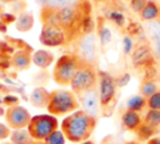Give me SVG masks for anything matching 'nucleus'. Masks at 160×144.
I'll use <instances>...</instances> for the list:
<instances>
[{
	"label": "nucleus",
	"instance_id": "1",
	"mask_svg": "<svg viewBox=\"0 0 160 144\" xmlns=\"http://www.w3.org/2000/svg\"><path fill=\"white\" fill-rule=\"evenodd\" d=\"M96 118L89 115L82 109H79L62 119L60 124V130L64 133L66 140L74 144H80L90 139L94 130L96 129Z\"/></svg>",
	"mask_w": 160,
	"mask_h": 144
},
{
	"label": "nucleus",
	"instance_id": "2",
	"mask_svg": "<svg viewBox=\"0 0 160 144\" xmlns=\"http://www.w3.org/2000/svg\"><path fill=\"white\" fill-rule=\"evenodd\" d=\"M80 103L78 95L71 89L59 88L50 91V100L48 104V113L54 116H66L79 110Z\"/></svg>",
	"mask_w": 160,
	"mask_h": 144
},
{
	"label": "nucleus",
	"instance_id": "3",
	"mask_svg": "<svg viewBox=\"0 0 160 144\" xmlns=\"http://www.w3.org/2000/svg\"><path fill=\"white\" fill-rule=\"evenodd\" d=\"M78 18H79L78 6H69V8H62V9L42 8L41 10L42 25H54L66 31L68 29L74 26Z\"/></svg>",
	"mask_w": 160,
	"mask_h": 144
},
{
	"label": "nucleus",
	"instance_id": "4",
	"mask_svg": "<svg viewBox=\"0 0 160 144\" xmlns=\"http://www.w3.org/2000/svg\"><path fill=\"white\" fill-rule=\"evenodd\" d=\"M80 63H81V60L79 59L78 55H74V54L61 55L55 61V66L51 73L52 80L62 88L70 86V83H71Z\"/></svg>",
	"mask_w": 160,
	"mask_h": 144
},
{
	"label": "nucleus",
	"instance_id": "5",
	"mask_svg": "<svg viewBox=\"0 0 160 144\" xmlns=\"http://www.w3.org/2000/svg\"><path fill=\"white\" fill-rule=\"evenodd\" d=\"M98 81H99V73L96 71L95 65L81 61L70 83V88L76 95H80L88 90L96 88Z\"/></svg>",
	"mask_w": 160,
	"mask_h": 144
},
{
	"label": "nucleus",
	"instance_id": "6",
	"mask_svg": "<svg viewBox=\"0 0 160 144\" xmlns=\"http://www.w3.org/2000/svg\"><path fill=\"white\" fill-rule=\"evenodd\" d=\"M59 121L56 116L51 114H39L34 115L28 125V130L30 131L34 140H45L51 133L58 130Z\"/></svg>",
	"mask_w": 160,
	"mask_h": 144
},
{
	"label": "nucleus",
	"instance_id": "7",
	"mask_svg": "<svg viewBox=\"0 0 160 144\" xmlns=\"http://www.w3.org/2000/svg\"><path fill=\"white\" fill-rule=\"evenodd\" d=\"M76 55L81 61L95 65L98 60V35L95 33H86L81 36Z\"/></svg>",
	"mask_w": 160,
	"mask_h": 144
},
{
	"label": "nucleus",
	"instance_id": "8",
	"mask_svg": "<svg viewBox=\"0 0 160 144\" xmlns=\"http://www.w3.org/2000/svg\"><path fill=\"white\" fill-rule=\"evenodd\" d=\"M5 124L11 129H24L28 128L30 120H31V114L29 110L21 105H11L5 110Z\"/></svg>",
	"mask_w": 160,
	"mask_h": 144
},
{
	"label": "nucleus",
	"instance_id": "9",
	"mask_svg": "<svg viewBox=\"0 0 160 144\" xmlns=\"http://www.w3.org/2000/svg\"><path fill=\"white\" fill-rule=\"evenodd\" d=\"M116 81L115 79L104 71L99 73V81H98V91L100 96L101 108H108L115 99L116 95Z\"/></svg>",
	"mask_w": 160,
	"mask_h": 144
},
{
	"label": "nucleus",
	"instance_id": "10",
	"mask_svg": "<svg viewBox=\"0 0 160 144\" xmlns=\"http://www.w3.org/2000/svg\"><path fill=\"white\" fill-rule=\"evenodd\" d=\"M66 39H68V31L54 25H42L39 36L40 43L48 48L61 46L66 43Z\"/></svg>",
	"mask_w": 160,
	"mask_h": 144
},
{
	"label": "nucleus",
	"instance_id": "11",
	"mask_svg": "<svg viewBox=\"0 0 160 144\" xmlns=\"http://www.w3.org/2000/svg\"><path fill=\"white\" fill-rule=\"evenodd\" d=\"M79 103L81 109L88 113L89 115L99 119L100 116V110H101V103H100V96H99V91H98V86L88 90L80 95H78Z\"/></svg>",
	"mask_w": 160,
	"mask_h": 144
},
{
	"label": "nucleus",
	"instance_id": "12",
	"mask_svg": "<svg viewBox=\"0 0 160 144\" xmlns=\"http://www.w3.org/2000/svg\"><path fill=\"white\" fill-rule=\"evenodd\" d=\"M152 49L151 45L145 43V41H140L138 43L132 51H131V63L134 66H148L149 64L152 63L154 55H152Z\"/></svg>",
	"mask_w": 160,
	"mask_h": 144
},
{
	"label": "nucleus",
	"instance_id": "13",
	"mask_svg": "<svg viewBox=\"0 0 160 144\" xmlns=\"http://www.w3.org/2000/svg\"><path fill=\"white\" fill-rule=\"evenodd\" d=\"M145 30L151 43L152 53L156 58L160 59V21L154 20L145 24Z\"/></svg>",
	"mask_w": 160,
	"mask_h": 144
},
{
	"label": "nucleus",
	"instance_id": "14",
	"mask_svg": "<svg viewBox=\"0 0 160 144\" xmlns=\"http://www.w3.org/2000/svg\"><path fill=\"white\" fill-rule=\"evenodd\" d=\"M32 64V53L29 50H16L11 56V66L16 71L29 70Z\"/></svg>",
	"mask_w": 160,
	"mask_h": 144
},
{
	"label": "nucleus",
	"instance_id": "15",
	"mask_svg": "<svg viewBox=\"0 0 160 144\" xmlns=\"http://www.w3.org/2000/svg\"><path fill=\"white\" fill-rule=\"evenodd\" d=\"M49 100H50V91L45 86H35L29 95L30 104L38 109H46Z\"/></svg>",
	"mask_w": 160,
	"mask_h": 144
},
{
	"label": "nucleus",
	"instance_id": "16",
	"mask_svg": "<svg viewBox=\"0 0 160 144\" xmlns=\"http://www.w3.org/2000/svg\"><path fill=\"white\" fill-rule=\"evenodd\" d=\"M121 123H122V126L126 130L136 133L139 130V128L141 126V124H142V118H141L140 113L131 111V110H125L121 115Z\"/></svg>",
	"mask_w": 160,
	"mask_h": 144
},
{
	"label": "nucleus",
	"instance_id": "17",
	"mask_svg": "<svg viewBox=\"0 0 160 144\" xmlns=\"http://www.w3.org/2000/svg\"><path fill=\"white\" fill-rule=\"evenodd\" d=\"M54 61H55V56L49 50L39 49L32 53V64L41 70H46Z\"/></svg>",
	"mask_w": 160,
	"mask_h": 144
},
{
	"label": "nucleus",
	"instance_id": "18",
	"mask_svg": "<svg viewBox=\"0 0 160 144\" xmlns=\"http://www.w3.org/2000/svg\"><path fill=\"white\" fill-rule=\"evenodd\" d=\"M139 16L142 21H146V23L158 20L160 18V4L158 1L149 0L148 4L145 5V8L139 14Z\"/></svg>",
	"mask_w": 160,
	"mask_h": 144
},
{
	"label": "nucleus",
	"instance_id": "19",
	"mask_svg": "<svg viewBox=\"0 0 160 144\" xmlns=\"http://www.w3.org/2000/svg\"><path fill=\"white\" fill-rule=\"evenodd\" d=\"M34 23H35L34 15L31 13L24 11L18 15V18L15 20V29L21 33H28L34 28Z\"/></svg>",
	"mask_w": 160,
	"mask_h": 144
},
{
	"label": "nucleus",
	"instance_id": "20",
	"mask_svg": "<svg viewBox=\"0 0 160 144\" xmlns=\"http://www.w3.org/2000/svg\"><path fill=\"white\" fill-rule=\"evenodd\" d=\"M10 141L12 144H32L34 138L31 136V134L28 130V128H24V129L11 130Z\"/></svg>",
	"mask_w": 160,
	"mask_h": 144
},
{
	"label": "nucleus",
	"instance_id": "21",
	"mask_svg": "<svg viewBox=\"0 0 160 144\" xmlns=\"http://www.w3.org/2000/svg\"><path fill=\"white\" fill-rule=\"evenodd\" d=\"M146 108V99L144 96L139 95H132L126 101V110H131V111H136L140 113L141 110H144Z\"/></svg>",
	"mask_w": 160,
	"mask_h": 144
},
{
	"label": "nucleus",
	"instance_id": "22",
	"mask_svg": "<svg viewBox=\"0 0 160 144\" xmlns=\"http://www.w3.org/2000/svg\"><path fill=\"white\" fill-rule=\"evenodd\" d=\"M40 4L42 5V8L62 9V8H69V6H78L79 0H41Z\"/></svg>",
	"mask_w": 160,
	"mask_h": 144
},
{
	"label": "nucleus",
	"instance_id": "23",
	"mask_svg": "<svg viewBox=\"0 0 160 144\" xmlns=\"http://www.w3.org/2000/svg\"><path fill=\"white\" fill-rule=\"evenodd\" d=\"M156 91H159V90H158V85H156L155 81H152V80H150V79H144V80L140 83V85H139V93H140V95L144 96L145 99L150 98V96H151L152 94H155Z\"/></svg>",
	"mask_w": 160,
	"mask_h": 144
},
{
	"label": "nucleus",
	"instance_id": "24",
	"mask_svg": "<svg viewBox=\"0 0 160 144\" xmlns=\"http://www.w3.org/2000/svg\"><path fill=\"white\" fill-rule=\"evenodd\" d=\"M142 121L145 124H148L151 128L159 129L160 128V110H152V109H148Z\"/></svg>",
	"mask_w": 160,
	"mask_h": 144
},
{
	"label": "nucleus",
	"instance_id": "25",
	"mask_svg": "<svg viewBox=\"0 0 160 144\" xmlns=\"http://www.w3.org/2000/svg\"><path fill=\"white\" fill-rule=\"evenodd\" d=\"M156 130H158V129L151 128V126H149L148 124H145V123L142 121L141 126H140L139 130L136 131V135H138V138H139L140 140H145V141H146V140H149L150 138L155 136Z\"/></svg>",
	"mask_w": 160,
	"mask_h": 144
},
{
	"label": "nucleus",
	"instance_id": "26",
	"mask_svg": "<svg viewBox=\"0 0 160 144\" xmlns=\"http://www.w3.org/2000/svg\"><path fill=\"white\" fill-rule=\"evenodd\" d=\"M44 141H45L46 144H65L66 138H65L64 133L58 129V130H55L54 133H51Z\"/></svg>",
	"mask_w": 160,
	"mask_h": 144
},
{
	"label": "nucleus",
	"instance_id": "27",
	"mask_svg": "<svg viewBox=\"0 0 160 144\" xmlns=\"http://www.w3.org/2000/svg\"><path fill=\"white\" fill-rule=\"evenodd\" d=\"M146 108L152 110H160V91H156L146 99Z\"/></svg>",
	"mask_w": 160,
	"mask_h": 144
},
{
	"label": "nucleus",
	"instance_id": "28",
	"mask_svg": "<svg viewBox=\"0 0 160 144\" xmlns=\"http://www.w3.org/2000/svg\"><path fill=\"white\" fill-rule=\"evenodd\" d=\"M149 0H130V6H131V10L136 14H140L141 10L145 8V5L148 4Z\"/></svg>",
	"mask_w": 160,
	"mask_h": 144
},
{
	"label": "nucleus",
	"instance_id": "29",
	"mask_svg": "<svg viewBox=\"0 0 160 144\" xmlns=\"http://www.w3.org/2000/svg\"><path fill=\"white\" fill-rule=\"evenodd\" d=\"M11 134V129L5 124V123H0V140H6L8 138H10Z\"/></svg>",
	"mask_w": 160,
	"mask_h": 144
},
{
	"label": "nucleus",
	"instance_id": "30",
	"mask_svg": "<svg viewBox=\"0 0 160 144\" xmlns=\"http://www.w3.org/2000/svg\"><path fill=\"white\" fill-rule=\"evenodd\" d=\"M145 144H160V135H155L145 141Z\"/></svg>",
	"mask_w": 160,
	"mask_h": 144
},
{
	"label": "nucleus",
	"instance_id": "31",
	"mask_svg": "<svg viewBox=\"0 0 160 144\" xmlns=\"http://www.w3.org/2000/svg\"><path fill=\"white\" fill-rule=\"evenodd\" d=\"M0 1L4 3V4H10V5H12V4L19 3V1H22V0H0Z\"/></svg>",
	"mask_w": 160,
	"mask_h": 144
},
{
	"label": "nucleus",
	"instance_id": "32",
	"mask_svg": "<svg viewBox=\"0 0 160 144\" xmlns=\"http://www.w3.org/2000/svg\"><path fill=\"white\" fill-rule=\"evenodd\" d=\"M80 144H95V141H92V140H85V141H82V143H80Z\"/></svg>",
	"mask_w": 160,
	"mask_h": 144
},
{
	"label": "nucleus",
	"instance_id": "33",
	"mask_svg": "<svg viewBox=\"0 0 160 144\" xmlns=\"http://www.w3.org/2000/svg\"><path fill=\"white\" fill-rule=\"evenodd\" d=\"M125 144H140V141H138V140H130V141H126Z\"/></svg>",
	"mask_w": 160,
	"mask_h": 144
},
{
	"label": "nucleus",
	"instance_id": "34",
	"mask_svg": "<svg viewBox=\"0 0 160 144\" xmlns=\"http://www.w3.org/2000/svg\"><path fill=\"white\" fill-rule=\"evenodd\" d=\"M32 144H46V143H45L44 140H34Z\"/></svg>",
	"mask_w": 160,
	"mask_h": 144
},
{
	"label": "nucleus",
	"instance_id": "35",
	"mask_svg": "<svg viewBox=\"0 0 160 144\" xmlns=\"http://www.w3.org/2000/svg\"><path fill=\"white\" fill-rule=\"evenodd\" d=\"M0 144H12V143H11L10 140H4V141H1Z\"/></svg>",
	"mask_w": 160,
	"mask_h": 144
},
{
	"label": "nucleus",
	"instance_id": "36",
	"mask_svg": "<svg viewBox=\"0 0 160 144\" xmlns=\"http://www.w3.org/2000/svg\"><path fill=\"white\" fill-rule=\"evenodd\" d=\"M79 1H84V0H79Z\"/></svg>",
	"mask_w": 160,
	"mask_h": 144
}]
</instances>
